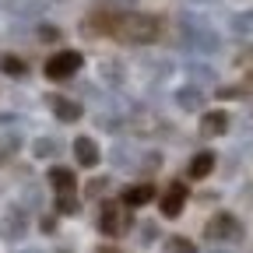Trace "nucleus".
Returning <instances> with one entry per match:
<instances>
[{"label": "nucleus", "mask_w": 253, "mask_h": 253, "mask_svg": "<svg viewBox=\"0 0 253 253\" xmlns=\"http://www.w3.org/2000/svg\"><path fill=\"white\" fill-rule=\"evenodd\" d=\"M46 106L60 123H78L81 120V102L67 99V95H46Z\"/></svg>", "instance_id": "obj_7"}, {"label": "nucleus", "mask_w": 253, "mask_h": 253, "mask_svg": "<svg viewBox=\"0 0 253 253\" xmlns=\"http://www.w3.org/2000/svg\"><path fill=\"white\" fill-rule=\"evenodd\" d=\"M214 95H218V99H239V95H243V88L225 84V88H214Z\"/></svg>", "instance_id": "obj_25"}, {"label": "nucleus", "mask_w": 253, "mask_h": 253, "mask_svg": "<svg viewBox=\"0 0 253 253\" xmlns=\"http://www.w3.org/2000/svg\"><path fill=\"white\" fill-rule=\"evenodd\" d=\"M46 179H49V186L56 190V194H74V183H78L74 169H67V166H53Z\"/></svg>", "instance_id": "obj_13"}, {"label": "nucleus", "mask_w": 253, "mask_h": 253, "mask_svg": "<svg viewBox=\"0 0 253 253\" xmlns=\"http://www.w3.org/2000/svg\"><path fill=\"white\" fill-rule=\"evenodd\" d=\"M186 197H190V194H186V183H179V179H176V183H169V186H166V194L158 197V211H162L166 218H179V214H183V208H186Z\"/></svg>", "instance_id": "obj_6"}, {"label": "nucleus", "mask_w": 253, "mask_h": 253, "mask_svg": "<svg viewBox=\"0 0 253 253\" xmlns=\"http://www.w3.org/2000/svg\"><path fill=\"white\" fill-rule=\"evenodd\" d=\"M190 179H208L211 172H214V155L211 151H197L194 158H190Z\"/></svg>", "instance_id": "obj_14"}, {"label": "nucleus", "mask_w": 253, "mask_h": 253, "mask_svg": "<svg viewBox=\"0 0 253 253\" xmlns=\"http://www.w3.org/2000/svg\"><path fill=\"white\" fill-rule=\"evenodd\" d=\"M39 229H42L46 236H53V232H56V218H46V214H42V221H39Z\"/></svg>", "instance_id": "obj_27"}, {"label": "nucleus", "mask_w": 253, "mask_h": 253, "mask_svg": "<svg viewBox=\"0 0 253 253\" xmlns=\"http://www.w3.org/2000/svg\"><path fill=\"white\" fill-rule=\"evenodd\" d=\"M60 151H63V144L56 137H49V134H42V137L32 141V155H36V158H56Z\"/></svg>", "instance_id": "obj_15"}, {"label": "nucleus", "mask_w": 253, "mask_h": 253, "mask_svg": "<svg viewBox=\"0 0 253 253\" xmlns=\"http://www.w3.org/2000/svg\"><path fill=\"white\" fill-rule=\"evenodd\" d=\"M176 106L186 109V113H201V109H204V91H201L197 84H183V88L176 91Z\"/></svg>", "instance_id": "obj_12"}, {"label": "nucleus", "mask_w": 253, "mask_h": 253, "mask_svg": "<svg viewBox=\"0 0 253 253\" xmlns=\"http://www.w3.org/2000/svg\"><path fill=\"white\" fill-rule=\"evenodd\" d=\"M229 28L236 32V36H243V39H250V36H253V11H239V14H232V21H229Z\"/></svg>", "instance_id": "obj_18"}, {"label": "nucleus", "mask_w": 253, "mask_h": 253, "mask_svg": "<svg viewBox=\"0 0 253 253\" xmlns=\"http://www.w3.org/2000/svg\"><path fill=\"white\" fill-rule=\"evenodd\" d=\"M141 239H144V243H155V225H151V221H148V225H141Z\"/></svg>", "instance_id": "obj_28"}, {"label": "nucleus", "mask_w": 253, "mask_h": 253, "mask_svg": "<svg viewBox=\"0 0 253 253\" xmlns=\"http://www.w3.org/2000/svg\"><path fill=\"white\" fill-rule=\"evenodd\" d=\"M243 236H246V229L232 211H214L208 218V225H204L208 243H243Z\"/></svg>", "instance_id": "obj_4"}, {"label": "nucleus", "mask_w": 253, "mask_h": 253, "mask_svg": "<svg viewBox=\"0 0 253 253\" xmlns=\"http://www.w3.org/2000/svg\"><path fill=\"white\" fill-rule=\"evenodd\" d=\"M229 130V113L225 109H208L204 116H201V137H221Z\"/></svg>", "instance_id": "obj_9"}, {"label": "nucleus", "mask_w": 253, "mask_h": 253, "mask_svg": "<svg viewBox=\"0 0 253 253\" xmlns=\"http://www.w3.org/2000/svg\"><path fill=\"white\" fill-rule=\"evenodd\" d=\"M106 186H109V179H106V176H95V179L88 183V190H84V194H88V197H99Z\"/></svg>", "instance_id": "obj_24"}, {"label": "nucleus", "mask_w": 253, "mask_h": 253, "mask_svg": "<svg viewBox=\"0 0 253 253\" xmlns=\"http://www.w3.org/2000/svg\"><path fill=\"white\" fill-rule=\"evenodd\" d=\"M74 158H78V166L95 169L102 155H99V148H95V141H91V137H74Z\"/></svg>", "instance_id": "obj_11"}, {"label": "nucleus", "mask_w": 253, "mask_h": 253, "mask_svg": "<svg viewBox=\"0 0 253 253\" xmlns=\"http://www.w3.org/2000/svg\"><path fill=\"white\" fill-rule=\"evenodd\" d=\"M81 60H84V56H81L78 49H56V53L46 60L42 71H46L49 81H67V78H74V74L81 71Z\"/></svg>", "instance_id": "obj_5"}, {"label": "nucleus", "mask_w": 253, "mask_h": 253, "mask_svg": "<svg viewBox=\"0 0 253 253\" xmlns=\"http://www.w3.org/2000/svg\"><path fill=\"white\" fill-rule=\"evenodd\" d=\"M113 36L123 39V42H134V46H148V42H158V36H162V21H158L155 14L130 11V14H120L116 18Z\"/></svg>", "instance_id": "obj_1"}, {"label": "nucleus", "mask_w": 253, "mask_h": 253, "mask_svg": "<svg viewBox=\"0 0 253 253\" xmlns=\"http://www.w3.org/2000/svg\"><path fill=\"white\" fill-rule=\"evenodd\" d=\"M36 32H39V39H42V42H60V39H63V32H60L56 25H39Z\"/></svg>", "instance_id": "obj_23"}, {"label": "nucleus", "mask_w": 253, "mask_h": 253, "mask_svg": "<svg viewBox=\"0 0 253 253\" xmlns=\"http://www.w3.org/2000/svg\"><path fill=\"white\" fill-rule=\"evenodd\" d=\"M99 78H102L109 88H120V84H123V67H120L116 60H102V63H99Z\"/></svg>", "instance_id": "obj_16"}, {"label": "nucleus", "mask_w": 253, "mask_h": 253, "mask_svg": "<svg viewBox=\"0 0 253 253\" xmlns=\"http://www.w3.org/2000/svg\"><path fill=\"white\" fill-rule=\"evenodd\" d=\"M91 253H123V250H120V246H95Z\"/></svg>", "instance_id": "obj_29"}, {"label": "nucleus", "mask_w": 253, "mask_h": 253, "mask_svg": "<svg viewBox=\"0 0 253 253\" xmlns=\"http://www.w3.org/2000/svg\"><path fill=\"white\" fill-rule=\"evenodd\" d=\"M186 74H190V78H197V81H214V71L204 67V63H186Z\"/></svg>", "instance_id": "obj_22"}, {"label": "nucleus", "mask_w": 253, "mask_h": 253, "mask_svg": "<svg viewBox=\"0 0 253 253\" xmlns=\"http://www.w3.org/2000/svg\"><path fill=\"white\" fill-rule=\"evenodd\" d=\"M137 169H141V172H155V169H162V155H158V151H144Z\"/></svg>", "instance_id": "obj_21"}, {"label": "nucleus", "mask_w": 253, "mask_h": 253, "mask_svg": "<svg viewBox=\"0 0 253 253\" xmlns=\"http://www.w3.org/2000/svg\"><path fill=\"white\" fill-rule=\"evenodd\" d=\"M36 204H39V190L28 186V190H25V208H36Z\"/></svg>", "instance_id": "obj_26"}, {"label": "nucleus", "mask_w": 253, "mask_h": 253, "mask_svg": "<svg viewBox=\"0 0 253 253\" xmlns=\"http://www.w3.org/2000/svg\"><path fill=\"white\" fill-rule=\"evenodd\" d=\"M25 232H28L25 211L11 208V211H7L4 218H0V239H7V243H18V239H25Z\"/></svg>", "instance_id": "obj_8"}, {"label": "nucleus", "mask_w": 253, "mask_h": 253, "mask_svg": "<svg viewBox=\"0 0 253 253\" xmlns=\"http://www.w3.org/2000/svg\"><path fill=\"white\" fill-rule=\"evenodd\" d=\"M166 253H197V243L186 236H169L166 239Z\"/></svg>", "instance_id": "obj_19"}, {"label": "nucleus", "mask_w": 253, "mask_h": 253, "mask_svg": "<svg viewBox=\"0 0 253 253\" xmlns=\"http://www.w3.org/2000/svg\"><path fill=\"white\" fill-rule=\"evenodd\" d=\"M158 194H155V186L151 183H134V186H123V194H120V201L123 204H130V208H144V204H151Z\"/></svg>", "instance_id": "obj_10"}, {"label": "nucleus", "mask_w": 253, "mask_h": 253, "mask_svg": "<svg viewBox=\"0 0 253 253\" xmlns=\"http://www.w3.org/2000/svg\"><path fill=\"white\" fill-rule=\"evenodd\" d=\"M0 71H4L7 78H25L28 74V63L21 56H14V53H4V56H0Z\"/></svg>", "instance_id": "obj_17"}, {"label": "nucleus", "mask_w": 253, "mask_h": 253, "mask_svg": "<svg viewBox=\"0 0 253 253\" xmlns=\"http://www.w3.org/2000/svg\"><path fill=\"white\" fill-rule=\"evenodd\" d=\"M179 32H183V46L186 49H194V53H218L221 49V39L214 36V28L201 18V14H183L179 18Z\"/></svg>", "instance_id": "obj_2"}, {"label": "nucleus", "mask_w": 253, "mask_h": 253, "mask_svg": "<svg viewBox=\"0 0 253 253\" xmlns=\"http://www.w3.org/2000/svg\"><path fill=\"white\" fill-rule=\"evenodd\" d=\"M21 253H42V250H21Z\"/></svg>", "instance_id": "obj_30"}, {"label": "nucleus", "mask_w": 253, "mask_h": 253, "mask_svg": "<svg viewBox=\"0 0 253 253\" xmlns=\"http://www.w3.org/2000/svg\"><path fill=\"white\" fill-rule=\"evenodd\" d=\"M95 225H99V232H102V236L120 239V236H126V232L134 229V208H130V204H123L120 197H116V201H102Z\"/></svg>", "instance_id": "obj_3"}, {"label": "nucleus", "mask_w": 253, "mask_h": 253, "mask_svg": "<svg viewBox=\"0 0 253 253\" xmlns=\"http://www.w3.org/2000/svg\"><path fill=\"white\" fill-rule=\"evenodd\" d=\"M56 211L60 214H78L81 211V201L74 194H56Z\"/></svg>", "instance_id": "obj_20"}]
</instances>
